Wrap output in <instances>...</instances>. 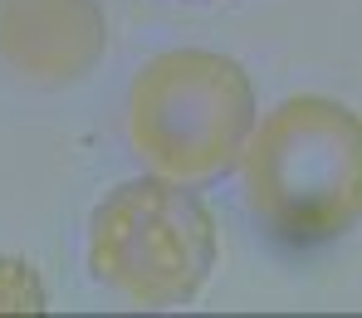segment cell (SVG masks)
<instances>
[{"mask_svg":"<svg viewBox=\"0 0 362 318\" xmlns=\"http://www.w3.org/2000/svg\"><path fill=\"white\" fill-rule=\"evenodd\" d=\"M250 216L284 245H328L362 225V118L338 98L274 103L240 152Z\"/></svg>","mask_w":362,"mask_h":318,"instance_id":"obj_1","label":"cell"},{"mask_svg":"<svg viewBox=\"0 0 362 318\" xmlns=\"http://www.w3.org/2000/svg\"><path fill=\"white\" fill-rule=\"evenodd\" d=\"M255 83L230 54L167 49L137 69L127 88V147L181 187H216L240 167L255 132Z\"/></svg>","mask_w":362,"mask_h":318,"instance_id":"obj_2","label":"cell"},{"mask_svg":"<svg viewBox=\"0 0 362 318\" xmlns=\"http://www.w3.org/2000/svg\"><path fill=\"white\" fill-rule=\"evenodd\" d=\"M216 264V216L196 187L132 177L88 220V274L132 309H181Z\"/></svg>","mask_w":362,"mask_h":318,"instance_id":"obj_3","label":"cell"},{"mask_svg":"<svg viewBox=\"0 0 362 318\" xmlns=\"http://www.w3.org/2000/svg\"><path fill=\"white\" fill-rule=\"evenodd\" d=\"M108 49L98 0H0V64L30 88L88 78Z\"/></svg>","mask_w":362,"mask_h":318,"instance_id":"obj_4","label":"cell"},{"mask_svg":"<svg viewBox=\"0 0 362 318\" xmlns=\"http://www.w3.org/2000/svg\"><path fill=\"white\" fill-rule=\"evenodd\" d=\"M0 314H45V284L15 254H0Z\"/></svg>","mask_w":362,"mask_h":318,"instance_id":"obj_5","label":"cell"}]
</instances>
